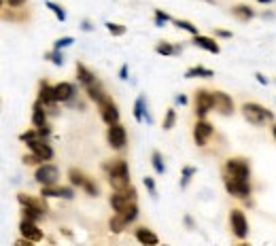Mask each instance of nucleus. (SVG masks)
Returning a JSON list of instances; mask_svg holds the SVG:
<instances>
[{
	"label": "nucleus",
	"mask_w": 276,
	"mask_h": 246,
	"mask_svg": "<svg viewBox=\"0 0 276 246\" xmlns=\"http://www.w3.org/2000/svg\"><path fill=\"white\" fill-rule=\"evenodd\" d=\"M272 134H274V138H276V123L272 125Z\"/></svg>",
	"instance_id": "50"
},
{
	"label": "nucleus",
	"mask_w": 276,
	"mask_h": 246,
	"mask_svg": "<svg viewBox=\"0 0 276 246\" xmlns=\"http://www.w3.org/2000/svg\"><path fill=\"white\" fill-rule=\"evenodd\" d=\"M213 108H215V104H213V92L198 90L196 92V115H198V119H204Z\"/></svg>",
	"instance_id": "10"
},
{
	"label": "nucleus",
	"mask_w": 276,
	"mask_h": 246,
	"mask_svg": "<svg viewBox=\"0 0 276 246\" xmlns=\"http://www.w3.org/2000/svg\"><path fill=\"white\" fill-rule=\"evenodd\" d=\"M107 170V178L113 187V191H123L130 187V170H128V162L123 159H113L104 166Z\"/></svg>",
	"instance_id": "1"
},
{
	"label": "nucleus",
	"mask_w": 276,
	"mask_h": 246,
	"mask_svg": "<svg viewBox=\"0 0 276 246\" xmlns=\"http://www.w3.org/2000/svg\"><path fill=\"white\" fill-rule=\"evenodd\" d=\"M75 85L72 83H60V85H55V98H57V102H70L72 98H75Z\"/></svg>",
	"instance_id": "21"
},
{
	"label": "nucleus",
	"mask_w": 276,
	"mask_h": 246,
	"mask_svg": "<svg viewBox=\"0 0 276 246\" xmlns=\"http://www.w3.org/2000/svg\"><path fill=\"white\" fill-rule=\"evenodd\" d=\"M24 164H26V166H43V159L32 153V155H26V157H24Z\"/></svg>",
	"instance_id": "40"
},
{
	"label": "nucleus",
	"mask_w": 276,
	"mask_h": 246,
	"mask_svg": "<svg viewBox=\"0 0 276 246\" xmlns=\"http://www.w3.org/2000/svg\"><path fill=\"white\" fill-rule=\"evenodd\" d=\"M217 34L223 36V38H229V36H231V32H227V30H217Z\"/></svg>",
	"instance_id": "46"
},
{
	"label": "nucleus",
	"mask_w": 276,
	"mask_h": 246,
	"mask_svg": "<svg viewBox=\"0 0 276 246\" xmlns=\"http://www.w3.org/2000/svg\"><path fill=\"white\" fill-rule=\"evenodd\" d=\"M136 216H138V204H134V206H130V208H125V210H121V212H115L113 214V219H111V231H115V234H121V231L132 223V221H136Z\"/></svg>",
	"instance_id": "4"
},
{
	"label": "nucleus",
	"mask_w": 276,
	"mask_h": 246,
	"mask_svg": "<svg viewBox=\"0 0 276 246\" xmlns=\"http://www.w3.org/2000/svg\"><path fill=\"white\" fill-rule=\"evenodd\" d=\"M17 199H19V204H22V206H26V208H36V210H40L43 214H47V210H49L45 197H32V195L19 193Z\"/></svg>",
	"instance_id": "17"
},
{
	"label": "nucleus",
	"mask_w": 276,
	"mask_h": 246,
	"mask_svg": "<svg viewBox=\"0 0 276 246\" xmlns=\"http://www.w3.org/2000/svg\"><path fill=\"white\" fill-rule=\"evenodd\" d=\"M77 79H79L81 85H85V87H90V85H94L98 81L94 72L87 66H83V64H77Z\"/></svg>",
	"instance_id": "23"
},
{
	"label": "nucleus",
	"mask_w": 276,
	"mask_h": 246,
	"mask_svg": "<svg viewBox=\"0 0 276 246\" xmlns=\"http://www.w3.org/2000/svg\"><path fill=\"white\" fill-rule=\"evenodd\" d=\"M38 102L43 106H55L57 104V98H55V87H51L49 83L43 81L40 83V90H38Z\"/></svg>",
	"instance_id": "18"
},
{
	"label": "nucleus",
	"mask_w": 276,
	"mask_h": 246,
	"mask_svg": "<svg viewBox=\"0 0 276 246\" xmlns=\"http://www.w3.org/2000/svg\"><path fill=\"white\" fill-rule=\"evenodd\" d=\"M155 51L159 53V55H179L181 53V47L177 45V47H172L170 45V42H157V45H155Z\"/></svg>",
	"instance_id": "29"
},
{
	"label": "nucleus",
	"mask_w": 276,
	"mask_h": 246,
	"mask_svg": "<svg viewBox=\"0 0 276 246\" xmlns=\"http://www.w3.org/2000/svg\"><path fill=\"white\" fill-rule=\"evenodd\" d=\"M242 115H244V119L253 123V125H266L270 121H274V113L264 108L261 104L257 102H246L242 104Z\"/></svg>",
	"instance_id": "2"
},
{
	"label": "nucleus",
	"mask_w": 276,
	"mask_h": 246,
	"mask_svg": "<svg viewBox=\"0 0 276 246\" xmlns=\"http://www.w3.org/2000/svg\"><path fill=\"white\" fill-rule=\"evenodd\" d=\"M255 77H257V81H259L261 85H268V79H266L264 75H259V72H257V75H255Z\"/></svg>",
	"instance_id": "45"
},
{
	"label": "nucleus",
	"mask_w": 276,
	"mask_h": 246,
	"mask_svg": "<svg viewBox=\"0 0 276 246\" xmlns=\"http://www.w3.org/2000/svg\"><path fill=\"white\" fill-rule=\"evenodd\" d=\"M28 149H30L34 155H38L43 162H49L53 157V149L49 147V142L45 138H38V140H30L28 142Z\"/></svg>",
	"instance_id": "14"
},
{
	"label": "nucleus",
	"mask_w": 276,
	"mask_h": 246,
	"mask_svg": "<svg viewBox=\"0 0 276 246\" xmlns=\"http://www.w3.org/2000/svg\"><path fill=\"white\" fill-rule=\"evenodd\" d=\"M45 57H47V60H51L55 66H62V64H64V55H62V51H55V49H53V51H49Z\"/></svg>",
	"instance_id": "38"
},
{
	"label": "nucleus",
	"mask_w": 276,
	"mask_h": 246,
	"mask_svg": "<svg viewBox=\"0 0 276 246\" xmlns=\"http://www.w3.org/2000/svg\"><path fill=\"white\" fill-rule=\"evenodd\" d=\"M136 240H138L140 244H144V246H157V244H159L157 236L153 234L151 229H147V227L136 229Z\"/></svg>",
	"instance_id": "24"
},
{
	"label": "nucleus",
	"mask_w": 276,
	"mask_h": 246,
	"mask_svg": "<svg viewBox=\"0 0 276 246\" xmlns=\"http://www.w3.org/2000/svg\"><path fill=\"white\" fill-rule=\"evenodd\" d=\"M144 187H147V189H149L151 197H157V189H155V181H153L151 176H147V178H144Z\"/></svg>",
	"instance_id": "41"
},
{
	"label": "nucleus",
	"mask_w": 276,
	"mask_h": 246,
	"mask_svg": "<svg viewBox=\"0 0 276 246\" xmlns=\"http://www.w3.org/2000/svg\"><path fill=\"white\" fill-rule=\"evenodd\" d=\"M72 42H75V38H72V36H64V38H57V40H55V45H53V49H55V51H62L64 47H70Z\"/></svg>",
	"instance_id": "37"
},
{
	"label": "nucleus",
	"mask_w": 276,
	"mask_h": 246,
	"mask_svg": "<svg viewBox=\"0 0 276 246\" xmlns=\"http://www.w3.org/2000/svg\"><path fill=\"white\" fill-rule=\"evenodd\" d=\"M231 13H234V15L240 19V21H249L255 13H253V9L251 7H246V5H236L234 9H231Z\"/></svg>",
	"instance_id": "27"
},
{
	"label": "nucleus",
	"mask_w": 276,
	"mask_h": 246,
	"mask_svg": "<svg viewBox=\"0 0 276 246\" xmlns=\"http://www.w3.org/2000/svg\"><path fill=\"white\" fill-rule=\"evenodd\" d=\"M194 45L200 47V49H204V51H208V53H215V55L221 51L219 42H217L215 38H210V36H202V34L194 36Z\"/></svg>",
	"instance_id": "20"
},
{
	"label": "nucleus",
	"mask_w": 276,
	"mask_h": 246,
	"mask_svg": "<svg viewBox=\"0 0 276 246\" xmlns=\"http://www.w3.org/2000/svg\"><path fill=\"white\" fill-rule=\"evenodd\" d=\"M134 119H136L138 123L144 121V119H147L149 123L153 121V119H151V115L147 113V106H144V96H138V100L134 102Z\"/></svg>",
	"instance_id": "26"
},
{
	"label": "nucleus",
	"mask_w": 276,
	"mask_h": 246,
	"mask_svg": "<svg viewBox=\"0 0 276 246\" xmlns=\"http://www.w3.org/2000/svg\"><path fill=\"white\" fill-rule=\"evenodd\" d=\"M7 5H9L11 9H19V7L26 5V0H7Z\"/></svg>",
	"instance_id": "42"
},
{
	"label": "nucleus",
	"mask_w": 276,
	"mask_h": 246,
	"mask_svg": "<svg viewBox=\"0 0 276 246\" xmlns=\"http://www.w3.org/2000/svg\"><path fill=\"white\" fill-rule=\"evenodd\" d=\"M174 26L181 28V30H185V32L194 34V36H198V34H200V32H198V26H194L192 21H187V19H174Z\"/></svg>",
	"instance_id": "31"
},
{
	"label": "nucleus",
	"mask_w": 276,
	"mask_h": 246,
	"mask_svg": "<svg viewBox=\"0 0 276 246\" xmlns=\"http://www.w3.org/2000/svg\"><path fill=\"white\" fill-rule=\"evenodd\" d=\"M19 234H22V238L30 240V242H40L43 240V231L32 221H22L19 223Z\"/></svg>",
	"instance_id": "16"
},
{
	"label": "nucleus",
	"mask_w": 276,
	"mask_h": 246,
	"mask_svg": "<svg viewBox=\"0 0 276 246\" xmlns=\"http://www.w3.org/2000/svg\"><path fill=\"white\" fill-rule=\"evenodd\" d=\"M136 199H138L136 189H134L132 185H130L128 189H123V191H115V193L111 195V206H113L115 212H121V210H125V208H130V206H134V204H136Z\"/></svg>",
	"instance_id": "5"
},
{
	"label": "nucleus",
	"mask_w": 276,
	"mask_h": 246,
	"mask_svg": "<svg viewBox=\"0 0 276 246\" xmlns=\"http://www.w3.org/2000/svg\"><path fill=\"white\" fill-rule=\"evenodd\" d=\"M223 176H229V178H236V181H249L251 176V168H249V162L244 157H229L225 162V172Z\"/></svg>",
	"instance_id": "3"
},
{
	"label": "nucleus",
	"mask_w": 276,
	"mask_h": 246,
	"mask_svg": "<svg viewBox=\"0 0 276 246\" xmlns=\"http://www.w3.org/2000/svg\"><path fill=\"white\" fill-rule=\"evenodd\" d=\"M238 246H249V244H238Z\"/></svg>",
	"instance_id": "51"
},
{
	"label": "nucleus",
	"mask_w": 276,
	"mask_h": 246,
	"mask_svg": "<svg viewBox=\"0 0 276 246\" xmlns=\"http://www.w3.org/2000/svg\"><path fill=\"white\" fill-rule=\"evenodd\" d=\"M85 92H87V96H90L96 104H100L104 98H109V94L104 92V87H102V83H100V81H96L94 85H90V87H85Z\"/></svg>",
	"instance_id": "25"
},
{
	"label": "nucleus",
	"mask_w": 276,
	"mask_h": 246,
	"mask_svg": "<svg viewBox=\"0 0 276 246\" xmlns=\"http://www.w3.org/2000/svg\"><path fill=\"white\" fill-rule=\"evenodd\" d=\"M107 30H109V32H111L113 36H123V34H125V26L109 21V24H107Z\"/></svg>",
	"instance_id": "34"
},
{
	"label": "nucleus",
	"mask_w": 276,
	"mask_h": 246,
	"mask_svg": "<svg viewBox=\"0 0 276 246\" xmlns=\"http://www.w3.org/2000/svg\"><path fill=\"white\" fill-rule=\"evenodd\" d=\"M98 108H100V117H102V121H104L109 127L115 125V123H119V110H117V104L113 102L111 96L104 98L102 102L98 104Z\"/></svg>",
	"instance_id": "9"
},
{
	"label": "nucleus",
	"mask_w": 276,
	"mask_h": 246,
	"mask_svg": "<svg viewBox=\"0 0 276 246\" xmlns=\"http://www.w3.org/2000/svg\"><path fill=\"white\" fill-rule=\"evenodd\" d=\"M213 104H215V110H219L221 115L234 113V102H231V98L223 92H213Z\"/></svg>",
	"instance_id": "15"
},
{
	"label": "nucleus",
	"mask_w": 276,
	"mask_h": 246,
	"mask_svg": "<svg viewBox=\"0 0 276 246\" xmlns=\"http://www.w3.org/2000/svg\"><path fill=\"white\" fill-rule=\"evenodd\" d=\"M213 132H215V129H213V125L208 121L198 119L196 125H194V140H196L198 147H206V142L213 136Z\"/></svg>",
	"instance_id": "13"
},
{
	"label": "nucleus",
	"mask_w": 276,
	"mask_h": 246,
	"mask_svg": "<svg viewBox=\"0 0 276 246\" xmlns=\"http://www.w3.org/2000/svg\"><path fill=\"white\" fill-rule=\"evenodd\" d=\"M83 30H92V24L90 21H83Z\"/></svg>",
	"instance_id": "48"
},
{
	"label": "nucleus",
	"mask_w": 276,
	"mask_h": 246,
	"mask_svg": "<svg viewBox=\"0 0 276 246\" xmlns=\"http://www.w3.org/2000/svg\"><path fill=\"white\" fill-rule=\"evenodd\" d=\"M107 140L113 149H117L121 151L125 147V142H128V134H125V127L121 123H115L109 127V132H107Z\"/></svg>",
	"instance_id": "12"
},
{
	"label": "nucleus",
	"mask_w": 276,
	"mask_h": 246,
	"mask_svg": "<svg viewBox=\"0 0 276 246\" xmlns=\"http://www.w3.org/2000/svg\"><path fill=\"white\" fill-rule=\"evenodd\" d=\"M223 183H225V189H227L229 195L240 197V199H244L246 195H251V185H249V181H236V178L223 176Z\"/></svg>",
	"instance_id": "11"
},
{
	"label": "nucleus",
	"mask_w": 276,
	"mask_h": 246,
	"mask_svg": "<svg viewBox=\"0 0 276 246\" xmlns=\"http://www.w3.org/2000/svg\"><path fill=\"white\" fill-rule=\"evenodd\" d=\"M257 3H261V5H268V3H272V0H257Z\"/></svg>",
	"instance_id": "49"
},
{
	"label": "nucleus",
	"mask_w": 276,
	"mask_h": 246,
	"mask_svg": "<svg viewBox=\"0 0 276 246\" xmlns=\"http://www.w3.org/2000/svg\"><path fill=\"white\" fill-rule=\"evenodd\" d=\"M47 9H51V13H53V15L57 17V21H66V11L60 7V5H55V3H51V0H47Z\"/></svg>",
	"instance_id": "32"
},
{
	"label": "nucleus",
	"mask_w": 276,
	"mask_h": 246,
	"mask_svg": "<svg viewBox=\"0 0 276 246\" xmlns=\"http://www.w3.org/2000/svg\"><path fill=\"white\" fill-rule=\"evenodd\" d=\"M229 227H231V234H234L236 238H240V240H244L246 236H249V223H246V216L238 208H234L229 212Z\"/></svg>",
	"instance_id": "6"
},
{
	"label": "nucleus",
	"mask_w": 276,
	"mask_h": 246,
	"mask_svg": "<svg viewBox=\"0 0 276 246\" xmlns=\"http://www.w3.org/2000/svg\"><path fill=\"white\" fill-rule=\"evenodd\" d=\"M40 197H64V199H72L75 191L70 187H43L40 189Z\"/></svg>",
	"instance_id": "19"
},
{
	"label": "nucleus",
	"mask_w": 276,
	"mask_h": 246,
	"mask_svg": "<svg viewBox=\"0 0 276 246\" xmlns=\"http://www.w3.org/2000/svg\"><path fill=\"white\" fill-rule=\"evenodd\" d=\"M119 79H128V64L121 66V70H119Z\"/></svg>",
	"instance_id": "44"
},
{
	"label": "nucleus",
	"mask_w": 276,
	"mask_h": 246,
	"mask_svg": "<svg viewBox=\"0 0 276 246\" xmlns=\"http://www.w3.org/2000/svg\"><path fill=\"white\" fill-rule=\"evenodd\" d=\"M151 162H153V168H155L157 174H164V172H166V166H164V159H162V155H159L157 151L151 155Z\"/></svg>",
	"instance_id": "33"
},
{
	"label": "nucleus",
	"mask_w": 276,
	"mask_h": 246,
	"mask_svg": "<svg viewBox=\"0 0 276 246\" xmlns=\"http://www.w3.org/2000/svg\"><path fill=\"white\" fill-rule=\"evenodd\" d=\"M177 104H187V98L185 96H177Z\"/></svg>",
	"instance_id": "47"
},
{
	"label": "nucleus",
	"mask_w": 276,
	"mask_h": 246,
	"mask_svg": "<svg viewBox=\"0 0 276 246\" xmlns=\"http://www.w3.org/2000/svg\"><path fill=\"white\" fill-rule=\"evenodd\" d=\"M22 212H24V221H32V223H36L38 219H43V214L40 210H36V208H26V206H22Z\"/></svg>",
	"instance_id": "30"
},
{
	"label": "nucleus",
	"mask_w": 276,
	"mask_h": 246,
	"mask_svg": "<svg viewBox=\"0 0 276 246\" xmlns=\"http://www.w3.org/2000/svg\"><path fill=\"white\" fill-rule=\"evenodd\" d=\"M174 121H177V113L172 108L166 110V117H164V129H172L174 127Z\"/></svg>",
	"instance_id": "36"
},
{
	"label": "nucleus",
	"mask_w": 276,
	"mask_h": 246,
	"mask_svg": "<svg viewBox=\"0 0 276 246\" xmlns=\"http://www.w3.org/2000/svg\"><path fill=\"white\" fill-rule=\"evenodd\" d=\"M34 178H36L43 187H55V185H57V178H60V172H57V168L51 166V164H43V166L36 168Z\"/></svg>",
	"instance_id": "8"
},
{
	"label": "nucleus",
	"mask_w": 276,
	"mask_h": 246,
	"mask_svg": "<svg viewBox=\"0 0 276 246\" xmlns=\"http://www.w3.org/2000/svg\"><path fill=\"white\" fill-rule=\"evenodd\" d=\"M194 174H196V168L185 166V168H183V176H181V187H187V185H189V181H192Z\"/></svg>",
	"instance_id": "35"
},
{
	"label": "nucleus",
	"mask_w": 276,
	"mask_h": 246,
	"mask_svg": "<svg viewBox=\"0 0 276 246\" xmlns=\"http://www.w3.org/2000/svg\"><path fill=\"white\" fill-rule=\"evenodd\" d=\"M185 77H187V79H194V77L208 79V77H213V70H210V68H204V66H194V68H189V70L185 72Z\"/></svg>",
	"instance_id": "28"
},
{
	"label": "nucleus",
	"mask_w": 276,
	"mask_h": 246,
	"mask_svg": "<svg viewBox=\"0 0 276 246\" xmlns=\"http://www.w3.org/2000/svg\"><path fill=\"white\" fill-rule=\"evenodd\" d=\"M166 21H170V15H168V13H164L162 9H157L155 11V26H164Z\"/></svg>",
	"instance_id": "39"
},
{
	"label": "nucleus",
	"mask_w": 276,
	"mask_h": 246,
	"mask_svg": "<svg viewBox=\"0 0 276 246\" xmlns=\"http://www.w3.org/2000/svg\"><path fill=\"white\" fill-rule=\"evenodd\" d=\"M68 178H70V183L75 185V187H81L83 191H87L90 195H98V185L92 181V178H87L81 170H77V168H70V172H68Z\"/></svg>",
	"instance_id": "7"
},
{
	"label": "nucleus",
	"mask_w": 276,
	"mask_h": 246,
	"mask_svg": "<svg viewBox=\"0 0 276 246\" xmlns=\"http://www.w3.org/2000/svg\"><path fill=\"white\" fill-rule=\"evenodd\" d=\"M15 246H34V242H30V240L22 238V240H17V242H15Z\"/></svg>",
	"instance_id": "43"
},
{
	"label": "nucleus",
	"mask_w": 276,
	"mask_h": 246,
	"mask_svg": "<svg viewBox=\"0 0 276 246\" xmlns=\"http://www.w3.org/2000/svg\"><path fill=\"white\" fill-rule=\"evenodd\" d=\"M32 125L43 129V127H47V113H45V106H43L40 102L34 104L32 108Z\"/></svg>",
	"instance_id": "22"
}]
</instances>
